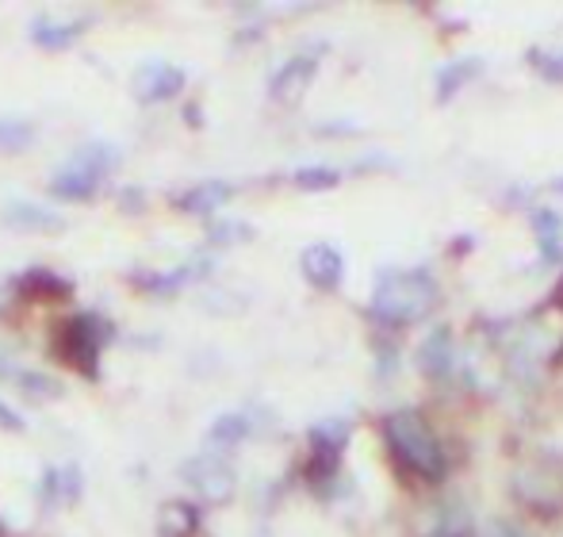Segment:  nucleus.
Here are the masks:
<instances>
[{"label": "nucleus", "instance_id": "obj_1", "mask_svg": "<svg viewBox=\"0 0 563 537\" xmlns=\"http://www.w3.org/2000/svg\"><path fill=\"white\" fill-rule=\"evenodd\" d=\"M384 434L391 453L399 457V464L407 472L430 480V484H438L445 476V449H441V441L433 438V430L418 415L399 410V415H391L384 423Z\"/></svg>", "mask_w": 563, "mask_h": 537}, {"label": "nucleus", "instance_id": "obj_2", "mask_svg": "<svg viewBox=\"0 0 563 537\" xmlns=\"http://www.w3.org/2000/svg\"><path fill=\"white\" fill-rule=\"evenodd\" d=\"M438 299V284L422 268H387L372 296V311L384 322H415Z\"/></svg>", "mask_w": 563, "mask_h": 537}, {"label": "nucleus", "instance_id": "obj_3", "mask_svg": "<svg viewBox=\"0 0 563 537\" xmlns=\"http://www.w3.org/2000/svg\"><path fill=\"white\" fill-rule=\"evenodd\" d=\"M108 338H112V322H104L97 311H81L58 327L54 350H58V358L66 361V365H74L77 373L97 376L100 350H104Z\"/></svg>", "mask_w": 563, "mask_h": 537}, {"label": "nucleus", "instance_id": "obj_4", "mask_svg": "<svg viewBox=\"0 0 563 537\" xmlns=\"http://www.w3.org/2000/svg\"><path fill=\"white\" fill-rule=\"evenodd\" d=\"M185 476L188 484L196 487L200 495H208L211 503H223L234 492V472L223 461V453H200L196 461L185 464Z\"/></svg>", "mask_w": 563, "mask_h": 537}, {"label": "nucleus", "instance_id": "obj_5", "mask_svg": "<svg viewBox=\"0 0 563 537\" xmlns=\"http://www.w3.org/2000/svg\"><path fill=\"white\" fill-rule=\"evenodd\" d=\"M180 89H185V69L173 66V62L154 58L146 66H139V74H134V97L146 100V105L173 100Z\"/></svg>", "mask_w": 563, "mask_h": 537}, {"label": "nucleus", "instance_id": "obj_6", "mask_svg": "<svg viewBox=\"0 0 563 537\" xmlns=\"http://www.w3.org/2000/svg\"><path fill=\"white\" fill-rule=\"evenodd\" d=\"M104 177L108 173H100V169H92V165L69 157L66 169L54 173L51 193L58 196V200H92V196L100 193V185H104Z\"/></svg>", "mask_w": 563, "mask_h": 537}, {"label": "nucleus", "instance_id": "obj_7", "mask_svg": "<svg viewBox=\"0 0 563 537\" xmlns=\"http://www.w3.org/2000/svg\"><path fill=\"white\" fill-rule=\"evenodd\" d=\"M85 31H89V20H51V15H35L27 35H31V43L43 46V51H66Z\"/></svg>", "mask_w": 563, "mask_h": 537}, {"label": "nucleus", "instance_id": "obj_8", "mask_svg": "<svg viewBox=\"0 0 563 537\" xmlns=\"http://www.w3.org/2000/svg\"><path fill=\"white\" fill-rule=\"evenodd\" d=\"M341 273H345V262L330 242H314V246L303 250V276L314 288H338Z\"/></svg>", "mask_w": 563, "mask_h": 537}, {"label": "nucleus", "instance_id": "obj_9", "mask_svg": "<svg viewBox=\"0 0 563 537\" xmlns=\"http://www.w3.org/2000/svg\"><path fill=\"white\" fill-rule=\"evenodd\" d=\"M314 69H319V54H296L291 62H284L273 77V97L276 100L299 97V92L307 89V81L314 77Z\"/></svg>", "mask_w": 563, "mask_h": 537}, {"label": "nucleus", "instance_id": "obj_10", "mask_svg": "<svg viewBox=\"0 0 563 537\" xmlns=\"http://www.w3.org/2000/svg\"><path fill=\"white\" fill-rule=\"evenodd\" d=\"M4 223L15 231H62L66 216H58L54 208H38V204H8Z\"/></svg>", "mask_w": 563, "mask_h": 537}, {"label": "nucleus", "instance_id": "obj_11", "mask_svg": "<svg viewBox=\"0 0 563 537\" xmlns=\"http://www.w3.org/2000/svg\"><path fill=\"white\" fill-rule=\"evenodd\" d=\"M230 196H234V185H227V180H200L196 188H188V193L177 196V208L192 211V216H203V211L223 208Z\"/></svg>", "mask_w": 563, "mask_h": 537}, {"label": "nucleus", "instance_id": "obj_12", "mask_svg": "<svg viewBox=\"0 0 563 537\" xmlns=\"http://www.w3.org/2000/svg\"><path fill=\"white\" fill-rule=\"evenodd\" d=\"M162 537H192L200 534V511L192 503H165L162 507V523H157Z\"/></svg>", "mask_w": 563, "mask_h": 537}, {"label": "nucleus", "instance_id": "obj_13", "mask_svg": "<svg viewBox=\"0 0 563 537\" xmlns=\"http://www.w3.org/2000/svg\"><path fill=\"white\" fill-rule=\"evenodd\" d=\"M77 495H81V472L74 469V464H66V469H46L43 476V500L46 503H74Z\"/></svg>", "mask_w": 563, "mask_h": 537}, {"label": "nucleus", "instance_id": "obj_14", "mask_svg": "<svg viewBox=\"0 0 563 537\" xmlns=\"http://www.w3.org/2000/svg\"><path fill=\"white\" fill-rule=\"evenodd\" d=\"M196 276H203V262H188L180 268H169V273H146V276H134V284L139 288H150V292H173V288H185L188 281H196Z\"/></svg>", "mask_w": 563, "mask_h": 537}, {"label": "nucleus", "instance_id": "obj_15", "mask_svg": "<svg viewBox=\"0 0 563 537\" xmlns=\"http://www.w3.org/2000/svg\"><path fill=\"white\" fill-rule=\"evenodd\" d=\"M242 438H250V418L245 415H223V418H216V426L208 430L211 449H230Z\"/></svg>", "mask_w": 563, "mask_h": 537}, {"label": "nucleus", "instance_id": "obj_16", "mask_svg": "<svg viewBox=\"0 0 563 537\" xmlns=\"http://www.w3.org/2000/svg\"><path fill=\"white\" fill-rule=\"evenodd\" d=\"M20 292H27V296H69V281L46 273V268H31L27 276H20Z\"/></svg>", "mask_w": 563, "mask_h": 537}, {"label": "nucleus", "instance_id": "obj_17", "mask_svg": "<svg viewBox=\"0 0 563 537\" xmlns=\"http://www.w3.org/2000/svg\"><path fill=\"white\" fill-rule=\"evenodd\" d=\"M449 358H452V338L441 330V335H433L430 342L422 346V369L430 376H438V373H445L449 369Z\"/></svg>", "mask_w": 563, "mask_h": 537}, {"label": "nucleus", "instance_id": "obj_18", "mask_svg": "<svg viewBox=\"0 0 563 537\" xmlns=\"http://www.w3.org/2000/svg\"><path fill=\"white\" fill-rule=\"evenodd\" d=\"M537 231H541L544 254H549V257H560V234H563L560 216H552V211H537Z\"/></svg>", "mask_w": 563, "mask_h": 537}, {"label": "nucleus", "instance_id": "obj_19", "mask_svg": "<svg viewBox=\"0 0 563 537\" xmlns=\"http://www.w3.org/2000/svg\"><path fill=\"white\" fill-rule=\"evenodd\" d=\"M31 142V128L23 120H0V150H20Z\"/></svg>", "mask_w": 563, "mask_h": 537}, {"label": "nucleus", "instance_id": "obj_20", "mask_svg": "<svg viewBox=\"0 0 563 537\" xmlns=\"http://www.w3.org/2000/svg\"><path fill=\"white\" fill-rule=\"evenodd\" d=\"M475 69H479V62H456V66H449L445 74H441V97H452Z\"/></svg>", "mask_w": 563, "mask_h": 537}, {"label": "nucleus", "instance_id": "obj_21", "mask_svg": "<svg viewBox=\"0 0 563 537\" xmlns=\"http://www.w3.org/2000/svg\"><path fill=\"white\" fill-rule=\"evenodd\" d=\"M299 188H334L338 185V169H327V165H314V169H299L296 173Z\"/></svg>", "mask_w": 563, "mask_h": 537}, {"label": "nucleus", "instance_id": "obj_22", "mask_svg": "<svg viewBox=\"0 0 563 537\" xmlns=\"http://www.w3.org/2000/svg\"><path fill=\"white\" fill-rule=\"evenodd\" d=\"M23 373H27V369L15 365L12 353H8L4 346H0V381H15V384H20V376H23Z\"/></svg>", "mask_w": 563, "mask_h": 537}, {"label": "nucleus", "instance_id": "obj_23", "mask_svg": "<svg viewBox=\"0 0 563 537\" xmlns=\"http://www.w3.org/2000/svg\"><path fill=\"white\" fill-rule=\"evenodd\" d=\"M533 62L541 66V74H544V77H563V54H560V58H552V54H541V51H537V54H533Z\"/></svg>", "mask_w": 563, "mask_h": 537}, {"label": "nucleus", "instance_id": "obj_24", "mask_svg": "<svg viewBox=\"0 0 563 537\" xmlns=\"http://www.w3.org/2000/svg\"><path fill=\"white\" fill-rule=\"evenodd\" d=\"M230 234H250V227L245 223H211V239L216 242H234Z\"/></svg>", "mask_w": 563, "mask_h": 537}, {"label": "nucleus", "instance_id": "obj_25", "mask_svg": "<svg viewBox=\"0 0 563 537\" xmlns=\"http://www.w3.org/2000/svg\"><path fill=\"white\" fill-rule=\"evenodd\" d=\"M0 430H23V418L20 415H15V410L12 407H8V403L4 399H0Z\"/></svg>", "mask_w": 563, "mask_h": 537}, {"label": "nucleus", "instance_id": "obj_26", "mask_svg": "<svg viewBox=\"0 0 563 537\" xmlns=\"http://www.w3.org/2000/svg\"><path fill=\"white\" fill-rule=\"evenodd\" d=\"M0 537H4V526H0Z\"/></svg>", "mask_w": 563, "mask_h": 537}]
</instances>
